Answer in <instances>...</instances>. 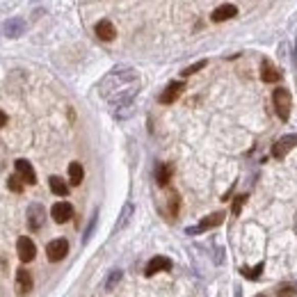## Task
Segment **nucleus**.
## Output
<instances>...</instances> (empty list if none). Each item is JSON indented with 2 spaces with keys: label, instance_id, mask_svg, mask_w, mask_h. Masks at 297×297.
Instances as JSON below:
<instances>
[{
  "label": "nucleus",
  "instance_id": "nucleus-1",
  "mask_svg": "<svg viewBox=\"0 0 297 297\" xmlns=\"http://www.w3.org/2000/svg\"><path fill=\"white\" fill-rule=\"evenodd\" d=\"M140 92V74L130 66H117L101 80L99 94L108 101L112 110L133 105L135 96Z\"/></svg>",
  "mask_w": 297,
  "mask_h": 297
},
{
  "label": "nucleus",
  "instance_id": "nucleus-2",
  "mask_svg": "<svg viewBox=\"0 0 297 297\" xmlns=\"http://www.w3.org/2000/svg\"><path fill=\"white\" fill-rule=\"evenodd\" d=\"M272 101H275V110H277V115H279V119L286 121L290 117V94H288V89L277 87L275 94H272Z\"/></svg>",
  "mask_w": 297,
  "mask_h": 297
},
{
  "label": "nucleus",
  "instance_id": "nucleus-3",
  "mask_svg": "<svg viewBox=\"0 0 297 297\" xmlns=\"http://www.w3.org/2000/svg\"><path fill=\"white\" fill-rule=\"evenodd\" d=\"M222 222H224V213H213V215H206V217H203V220L199 222L197 226L186 229V233H188V236H197V233H203V231H208V229L220 226Z\"/></svg>",
  "mask_w": 297,
  "mask_h": 297
},
{
  "label": "nucleus",
  "instance_id": "nucleus-4",
  "mask_svg": "<svg viewBox=\"0 0 297 297\" xmlns=\"http://www.w3.org/2000/svg\"><path fill=\"white\" fill-rule=\"evenodd\" d=\"M66 254H69V242H66L64 238H57V240H51V242H48V247H46L48 261L57 263V261L64 259Z\"/></svg>",
  "mask_w": 297,
  "mask_h": 297
},
{
  "label": "nucleus",
  "instance_id": "nucleus-5",
  "mask_svg": "<svg viewBox=\"0 0 297 297\" xmlns=\"http://www.w3.org/2000/svg\"><path fill=\"white\" fill-rule=\"evenodd\" d=\"M43 220H46V211H43L41 203H30L28 206V229L39 231L43 226Z\"/></svg>",
  "mask_w": 297,
  "mask_h": 297
},
{
  "label": "nucleus",
  "instance_id": "nucleus-6",
  "mask_svg": "<svg viewBox=\"0 0 297 297\" xmlns=\"http://www.w3.org/2000/svg\"><path fill=\"white\" fill-rule=\"evenodd\" d=\"M16 252H18V259H21L23 263H30V261L37 256V247H35V242H32L28 236H21V238H18V242H16Z\"/></svg>",
  "mask_w": 297,
  "mask_h": 297
},
{
  "label": "nucleus",
  "instance_id": "nucleus-7",
  "mask_svg": "<svg viewBox=\"0 0 297 297\" xmlns=\"http://www.w3.org/2000/svg\"><path fill=\"white\" fill-rule=\"evenodd\" d=\"M26 21L23 18H18V16H14V18H7L5 21V26H3V32H5V37L7 39H18L21 35H26Z\"/></svg>",
  "mask_w": 297,
  "mask_h": 297
},
{
  "label": "nucleus",
  "instance_id": "nucleus-8",
  "mask_svg": "<svg viewBox=\"0 0 297 297\" xmlns=\"http://www.w3.org/2000/svg\"><path fill=\"white\" fill-rule=\"evenodd\" d=\"M51 217L55 220L57 224H64L74 217V206L69 201H57L55 206L51 208Z\"/></svg>",
  "mask_w": 297,
  "mask_h": 297
},
{
  "label": "nucleus",
  "instance_id": "nucleus-9",
  "mask_svg": "<svg viewBox=\"0 0 297 297\" xmlns=\"http://www.w3.org/2000/svg\"><path fill=\"white\" fill-rule=\"evenodd\" d=\"M183 89H186V82H181V80L169 82V85L165 87V92H163V94H160V103H165V105L174 103V101H176L178 96L183 94Z\"/></svg>",
  "mask_w": 297,
  "mask_h": 297
},
{
  "label": "nucleus",
  "instance_id": "nucleus-10",
  "mask_svg": "<svg viewBox=\"0 0 297 297\" xmlns=\"http://www.w3.org/2000/svg\"><path fill=\"white\" fill-rule=\"evenodd\" d=\"M167 270H172V261H169L167 256H153V259L147 263V267H144V275L153 277V275H158V272H167Z\"/></svg>",
  "mask_w": 297,
  "mask_h": 297
},
{
  "label": "nucleus",
  "instance_id": "nucleus-11",
  "mask_svg": "<svg viewBox=\"0 0 297 297\" xmlns=\"http://www.w3.org/2000/svg\"><path fill=\"white\" fill-rule=\"evenodd\" d=\"M14 167H16V174L28 183V186H35L37 183V174H35V169H32V165L28 163V160L18 158L16 163H14Z\"/></svg>",
  "mask_w": 297,
  "mask_h": 297
},
{
  "label": "nucleus",
  "instance_id": "nucleus-12",
  "mask_svg": "<svg viewBox=\"0 0 297 297\" xmlns=\"http://www.w3.org/2000/svg\"><path fill=\"white\" fill-rule=\"evenodd\" d=\"M295 147H297V135H286V138H281L279 142L272 147V155H275V158H284V155Z\"/></svg>",
  "mask_w": 297,
  "mask_h": 297
},
{
  "label": "nucleus",
  "instance_id": "nucleus-13",
  "mask_svg": "<svg viewBox=\"0 0 297 297\" xmlns=\"http://www.w3.org/2000/svg\"><path fill=\"white\" fill-rule=\"evenodd\" d=\"M236 14H238V7H236V5L226 3V5H220L217 9H213L211 18H213V23H224V21H229V18H233Z\"/></svg>",
  "mask_w": 297,
  "mask_h": 297
},
{
  "label": "nucleus",
  "instance_id": "nucleus-14",
  "mask_svg": "<svg viewBox=\"0 0 297 297\" xmlns=\"http://www.w3.org/2000/svg\"><path fill=\"white\" fill-rule=\"evenodd\" d=\"M30 290H32V275L26 267H21V270H16V293L28 295Z\"/></svg>",
  "mask_w": 297,
  "mask_h": 297
},
{
  "label": "nucleus",
  "instance_id": "nucleus-15",
  "mask_svg": "<svg viewBox=\"0 0 297 297\" xmlns=\"http://www.w3.org/2000/svg\"><path fill=\"white\" fill-rule=\"evenodd\" d=\"M94 30H96V37H99L101 41H115V37H117V28L112 26L110 21H105V18L96 23Z\"/></svg>",
  "mask_w": 297,
  "mask_h": 297
},
{
  "label": "nucleus",
  "instance_id": "nucleus-16",
  "mask_svg": "<svg viewBox=\"0 0 297 297\" xmlns=\"http://www.w3.org/2000/svg\"><path fill=\"white\" fill-rule=\"evenodd\" d=\"M261 80H263V82H270V85H272V82H279V80H281V71L277 69V66L272 64V62L265 60V62L261 64Z\"/></svg>",
  "mask_w": 297,
  "mask_h": 297
},
{
  "label": "nucleus",
  "instance_id": "nucleus-17",
  "mask_svg": "<svg viewBox=\"0 0 297 297\" xmlns=\"http://www.w3.org/2000/svg\"><path fill=\"white\" fill-rule=\"evenodd\" d=\"M172 172H174V167L167 165V163H160L158 167H155V181H158L160 188H165L169 181H172Z\"/></svg>",
  "mask_w": 297,
  "mask_h": 297
},
{
  "label": "nucleus",
  "instance_id": "nucleus-18",
  "mask_svg": "<svg viewBox=\"0 0 297 297\" xmlns=\"http://www.w3.org/2000/svg\"><path fill=\"white\" fill-rule=\"evenodd\" d=\"M133 211H135V206L133 203H124V208H121V213H119V220H117L115 224V231H121V229L126 226V224L130 222V217H133Z\"/></svg>",
  "mask_w": 297,
  "mask_h": 297
},
{
  "label": "nucleus",
  "instance_id": "nucleus-19",
  "mask_svg": "<svg viewBox=\"0 0 297 297\" xmlns=\"http://www.w3.org/2000/svg\"><path fill=\"white\" fill-rule=\"evenodd\" d=\"M48 186H51L53 194H57V197H66V194H69V186H66L60 176H51L48 178Z\"/></svg>",
  "mask_w": 297,
  "mask_h": 297
},
{
  "label": "nucleus",
  "instance_id": "nucleus-20",
  "mask_svg": "<svg viewBox=\"0 0 297 297\" xmlns=\"http://www.w3.org/2000/svg\"><path fill=\"white\" fill-rule=\"evenodd\" d=\"M82 178H85V169H82L80 163H71L69 165V181L71 186H80Z\"/></svg>",
  "mask_w": 297,
  "mask_h": 297
},
{
  "label": "nucleus",
  "instance_id": "nucleus-21",
  "mask_svg": "<svg viewBox=\"0 0 297 297\" xmlns=\"http://www.w3.org/2000/svg\"><path fill=\"white\" fill-rule=\"evenodd\" d=\"M121 277H124V272H121V270H112L108 275V279H105V290H115L117 284L121 281Z\"/></svg>",
  "mask_w": 297,
  "mask_h": 297
},
{
  "label": "nucleus",
  "instance_id": "nucleus-22",
  "mask_svg": "<svg viewBox=\"0 0 297 297\" xmlns=\"http://www.w3.org/2000/svg\"><path fill=\"white\" fill-rule=\"evenodd\" d=\"M23 183H26V181H23V178L18 176V174H12V176L7 178V188L12 190V192H21V190H23Z\"/></svg>",
  "mask_w": 297,
  "mask_h": 297
},
{
  "label": "nucleus",
  "instance_id": "nucleus-23",
  "mask_svg": "<svg viewBox=\"0 0 297 297\" xmlns=\"http://www.w3.org/2000/svg\"><path fill=\"white\" fill-rule=\"evenodd\" d=\"M178 208H181V197L176 192H172V197H169V213H172V217L178 215Z\"/></svg>",
  "mask_w": 297,
  "mask_h": 297
},
{
  "label": "nucleus",
  "instance_id": "nucleus-24",
  "mask_svg": "<svg viewBox=\"0 0 297 297\" xmlns=\"http://www.w3.org/2000/svg\"><path fill=\"white\" fill-rule=\"evenodd\" d=\"M261 272H263V263H259V265L252 267V270H249V267H242V275H245L247 279H259Z\"/></svg>",
  "mask_w": 297,
  "mask_h": 297
},
{
  "label": "nucleus",
  "instance_id": "nucleus-25",
  "mask_svg": "<svg viewBox=\"0 0 297 297\" xmlns=\"http://www.w3.org/2000/svg\"><path fill=\"white\" fill-rule=\"evenodd\" d=\"M96 220H99V211L92 215V220H89V226H87V231H85V236H82V242H89V238H92V233H94V229H96Z\"/></svg>",
  "mask_w": 297,
  "mask_h": 297
},
{
  "label": "nucleus",
  "instance_id": "nucleus-26",
  "mask_svg": "<svg viewBox=\"0 0 297 297\" xmlns=\"http://www.w3.org/2000/svg\"><path fill=\"white\" fill-rule=\"evenodd\" d=\"M206 64H208L206 60H199L197 64H192V66H188V69H183V71H181V76H192V74H197V71H201Z\"/></svg>",
  "mask_w": 297,
  "mask_h": 297
},
{
  "label": "nucleus",
  "instance_id": "nucleus-27",
  "mask_svg": "<svg viewBox=\"0 0 297 297\" xmlns=\"http://www.w3.org/2000/svg\"><path fill=\"white\" fill-rule=\"evenodd\" d=\"M247 201V194H242V197H238L236 201H233V208H231V213L233 215H240V208H242V203Z\"/></svg>",
  "mask_w": 297,
  "mask_h": 297
},
{
  "label": "nucleus",
  "instance_id": "nucleus-28",
  "mask_svg": "<svg viewBox=\"0 0 297 297\" xmlns=\"http://www.w3.org/2000/svg\"><path fill=\"white\" fill-rule=\"evenodd\" d=\"M5 126H7V115L0 110V128H5Z\"/></svg>",
  "mask_w": 297,
  "mask_h": 297
},
{
  "label": "nucleus",
  "instance_id": "nucleus-29",
  "mask_svg": "<svg viewBox=\"0 0 297 297\" xmlns=\"http://www.w3.org/2000/svg\"><path fill=\"white\" fill-rule=\"evenodd\" d=\"M279 297H293V288H284L279 293Z\"/></svg>",
  "mask_w": 297,
  "mask_h": 297
},
{
  "label": "nucleus",
  "instance_id": "nucleus-30",
  "mask_svg": "<svg viewBox=\"0 0 297 297\" xmlns=\"http://www.w3.org/2000/svg\"><path fill=\"white\" fill-rule=\"evenodd\" d=\"M256 297H265V295H256Z\"/></svg>",
  "mask_w": 297,
  "mask_h": 297
}]
</instances>
